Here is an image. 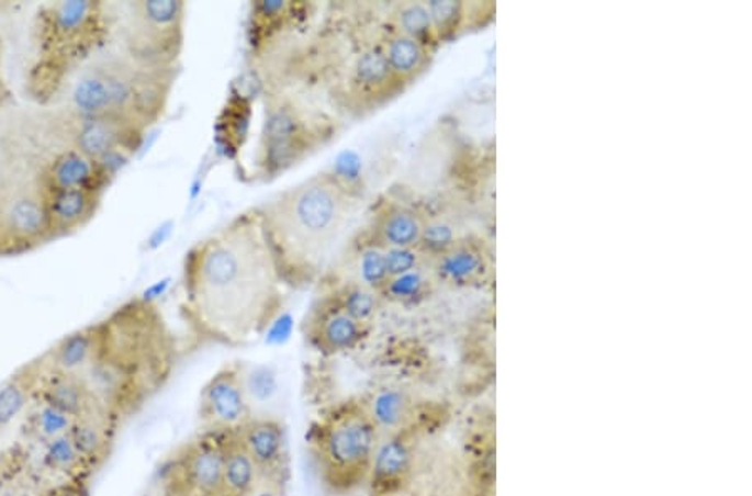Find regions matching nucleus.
<instances>
[{"instance_id":"11","label":"nucleus","mask_w":752,"mask_h":496,"mask_svg":"<svg viewBox=\"0 0 752 496\" xmlns=\"http://www.w3.org/2000/svg\"><path fill=\"white\" fill-rule=\"evenodd\" d=\"M308 149V129L290 104H277L267 111L259 143V166L277 174L296 162Z\"/></svg>"},{"instance_id":"30","label":"nucleus","mask_w":752,"mask_h":496,"mask_svg":"<svg viewBox=\"0 0 752 496\" xmlns=\"http://www.w3.org/2000/svg\"><path fill=\"white\" fill-rule=\"evenodd\" d=\"M43 465L49 472L59 473L66 478H74V476H91V470L86 466L79 451L74 447L69 435L56 438L44 444Z\"/></svg>"},{"instance_id":"22","label":"nucleus","mask_w":752,"mask_h":496,"mask_svg":"<svg viewBox=\"0 0 752 496\" xmlns=\"http://www.w3.org/2000/svg\"><path fill=\"white\" fill-rule=\"evenodd\" d=\"M37 398L67 413L74 419L99 406L91 390L86 385L85 377L78 374L54 373L46 368L41 377Z\"/></svg>"},{"instance_id":"36","label":"nucleus","mask_w":752,"mask_h":496,"mask_svg":"<svg viewBox=\"0 0 752 496\" xmlns=\"http://www.w3.org/2000/svg\"><path fill=\"white\" fill-rule=\"evenodd\" d=\"M385 252L386 273L390 278L402 277L420 268L422 255L418 248H389Z\"/></svg>"},{"instance_id":"26","label":"nucleus","mask_w":752,"mask_h":496,"mask_svg":"<svg viewBox=\"0 0 752 496\" xmlns=\"http://www.w3.org/2000/svg\"><path fill=\"white\" fill-rule=\"evenodd\" d=\"M382 50L393 78L400 84L417 78L428 64V47L400 32L390 35Z\"/></svg>"},{"instance_id":"37","label":"nucleus","mask_w":752,"mask_h":496,"mask_svg":"<svg viewBox=\"0 0 752 496\" xmlns=\"http://www.w3.org/2000/svg\"><path fill=\"white\" fill-rule=\"evenodd\" d=\"M89 480L91 476H74V478L63 480L57 485L50 486L41 496H89Z\"/></svg>"},{"instance_id":"25","label":"nucleus","mask_w":752,"mask_h":496,"mask_svg":"<svg viewBox=\"0 0 752 496\" xmlns=\"http://www.w3.org/2000/svg\"><path fill=\"white\" fill-rule=\"evenodd\" d=\"M395 84H400V82L393 78L382 49L364 50L355 60L350 89L357 98L363 99V101L379 98Z\"/></svg>"},{"instance_id":"24","label":"nucleus","mask_w":752,"mask_h":496,"mask_svg":"<svg viewBox=\"0 0 752 496\" xmlns=\"http://www.w3.org/2000/svg\"><path fill=\"white\" fill-rule=\"evenodd\" d=\"M363 405L382 437L408 430L415 412V403L408 393L396 388L380 390L363 402Z\"/></svg>"},{"instance_id":"8","label":"nucleus","mask_w":752,"mask_h":496,"mask_svg":"<svg viewBox=\"0 0 752 496\" xmlns=\"http://www.w3.org/2000/svg\"><path fill=\"white\" fill-rule=\"evenodd\" d=\"M50 241L46 200L40 184L0 185V258L22 256Z\"/></svg>"},{"instance_id":"13","label":"nucleus","mask_w":752,"mask_h":496,"mask_svg":"<svg viewBox=\"0 0 752 496\" xmlns=\"http://www.w3.org/2000/svg\"><path fill=\"white\" fill-rule=\"evenodd\" d=\"M144 133L143 127L114 117L78 120L70 147L105 168V162L133 153L143 140Z\"/></svg>"},{"instance_id":"28","label":"nucleus","mask_w":752,"mask_h":496,"mask_svg":"<svg viewBox=\"0 0 752 496\" xmlns=\"http://www.w3.org/2000/svg\"><path fill=\"white\" fill-rule=\"evenodd\" d=\"M24 418L29 437L43 444L69 433L74 424V418H70L67 413L54 408L37 396Z\"/></svg>"},{"instance_id":"2","label":"nucleus","mask_w":752,"mask_h":496,"mask_svg":"<svg viewBox=\"0 0 752 496\" xmlns=\"http://www.w3.org/2000/svg\"><path fill=\"white\" fill-rule=\"evenodd\" d=\"M360 206V191L335 172H319L256 207L284 284L322 281Z\"/></svg>"},{"instance_id":"29","label":"nucleus","mask_w":752,"mask_h":496,"mask_svg":"<svg viewBox=\"0 0 752 496\" xmlns=\"http://www.w3.org/2000/svg\"><path fill=\"white\" fill-rule=\"evenodd\" d=\"M329 296L335 300V303L344 309L347 315L363 325H370L373 316L377 315L380 308L379 291L371 290L358 281L341 284L336 288Z\"/></svg>"},{"instance_id":"38","label":"nucleus","mask_w":752,"mask_h":496,"mask_svg":"<svg viewBox=\"0 0 752 496\" xmlns=\"http://www.w3.org/2000/svg\"><path fill=\"white\" fill-rule=\"evenodd\" d=\"M287 478L280 476H261L258 485L246 496H284Z\"/></svg>"},{"instance_id":"5","label":"nucleus","mask_w":752,"mask_h":496,"mask_svg":"<svg viewBox=\"0 0 752 496\" xmlns=\"http://www.w3.org/2000/svg\"><path fill=\"white\" fill-rule=\"evenodd\" d=\"M380 440L382 433L363 402L328 409L310 433V453L323 489L333 496H350L367 488Z\"/></svg>"},{"instance_id":"17","label":"nucleus","mask_w":752,"mask_h":496,"mask_svg":"<svg viewBox=\"0 0 752 496\" xmlns=\"http://www.w3.org/2000/svg\"><path fill=\"white\" fill-rule=\"evenodd\" d=\"M120 424V418L105 412L101 406H96L74 419L67 435L92 473L101 469L111 454Z\"/></svg>"},{"instance_id":"31","label":"nucleus","mask_w":752,"mask_h":496,"mask_svg":"<svg viewBox=\"0 0 752 496\" xmlns=\"http://www.w3.org/2000/svg\"><path fill=\"white\" fill-rule=\"evenodd\" d=\"M396 25L400 34L408 35L425 46L438 41L430 11L424 2H408L402 5L396 12Z\"/></svg>"},{"instance_id":"12","label":"nucleus","mask_w":752,"mask_h":496,"mask_svg":"<svg viewBox=\"0 0 752 496\" xmlns=\"http://www.w3.org/2000/svg\"><path fill=\"white\" fill-rule=\"evenodd\" d=\"M367 336L368 325L347 315L329 294L316 304L305 322L310 347L328 357L357 350Z\"/></svg>"},{"instance_id":"27","label":"nucleus","mask_w":752,"mask_h":496,"mask_svg":"<svg viewBox=\"0 0 752 496\" xmlns=\"http://www.w3.org/2000/svg\"><path fill=\"white\" fill-rule=\"evenodd\" d=\"M434 270L438 280L444 283L469 284L482 277L485 258L473 246L457 243L453 248L438 256Z\"/></svg>"},{"instance_id":"18","label":"nucleus","mask_w":752,"mask_h":496,"mask_svg":"<svg viewBox=\"0 0 752 496\" xmlns=\"http://www.w3.org/2000/svg\"><path fill=\"white\" fill-rule=\"evenodd\" d=\"M104 179V166L69 147L46 166L37 184L43 193H54L66 189H101Z\"/></svg>"},{"instance_id":"14","label":"nucleus","mask_w":752,"mask_h":496,"mask_svg":"<svg viewBox=\"0 0 752 496\" xmlns=\"http://www.w3.org/2000/svg\"><path fill=\"white\" fill-rule=\"evenodd\" d=\"M415 466L412 431L385 435L374 451L367 488L371 496H396L405 489Z\"/></svg>"},{"instance_id":"16","label":"nucleus","mask_w":752,"mask_h":496,"mask_svg":"<svg viewBox=\"0 0 752 496\" xmlns=\"http://www.w3.org/2000/svg\"><path fill=\"white\" fill-rule=\"evenodd\" d=\"M101 193L102 189H66L44 193L53 241L88 226L101 206Z\"/></svg>"},{"instance_id":"20","label":"nucleus","mask_w":752,"mask_h":496,"mask_svg":"<svg viewBox=\"0 0 752 496\" xmlns=\"http://www.w3.org/2000/svg\"><path fill=\"white\" fill-rule=\"evenodd\" d=\"M44 374L43 358L29 361L0 385V437L27 415Z\"/></svg>"},{"instance_id":"21","label":"nucleus","mask_w":752,"mask_h":496,"mask_svg":"<svg viewBox=\"0 0 752 496\" xmlns=\"http://www.w3.org/2000/svg\"><path fill=\"white\" fill-rule=\"evenodd\" d=\"M98 347L99 323H96L64 336L41 358L46 370L81 376L94 361Z\"/></svg>"},{"instance_id":"10","label":"nucleus","mask_w":752,"mask_h":496,"mask_svg":"<svg viewBox=\"0 0 752 496\" xmlns=\"http://www.w3.org/2000/svg\"><path fill=\"white\" fill-rule=\"evenodd\" d=\"M200 416L207 431L235 433L251 418L242 368L224 367L201 390Z\"/></svg>"},{"instance_id":"15","label":"nucleus","mask_w":752,"mask_h":496,"mask_svg":"<svg viewBox=\"0 0 752 496\" xmlns=\"http://www.w3.org/2000/svg\"><path fill=\"white\" fill-rule=\"evenodd\" d=\"M236 435L251 454L261 476L287 478L288 440L287 430L280 419L251 416Z\"/></svg>"},{"instance_id":"3","label":"nucleus","mask_w":752,"mask_h":496,"mask_svg":"<svg viewBox=\"0 0 752 496\" xmlns=\"http://www.w3.org/2000/svg\"><path fill=\"white\" fill-rule=\"evenodd\" d=\"M176 345L158 306L137 297L99 322V347L81 374L96 403L123 419L162 388Z\"/></svg>"},{"instance_id":"34","label":"nucleus","mask_w":752,"mask_h":496,"mask_svg":"<svg viewBox=\"0 0 752 496\" xmlns=\"http://www.w3.org/2000/svg\"><path fill=\"white\" fill-rule=\"evenodd\" d=\"M427 8L430 11L431 22H434L435 34H437L438 41L448 40V37L456 34L463 18L462 2L431 0V2H428Z\"/></svg>"},{"instance_id":"32","label":"nucleus","mask_w":752,"mask_h":496,"mask_svg":"<svg viewBox=\"0 0 752 496\" xmlns=\"http://www.w3.org/2000/svg\"><path fill=\"white\" fill-rule=\"evenodd\" d=\"M425 293H427V280L418 268L412 273L390 278L379 294L395 303H415L424 297Z\"/></svg>"},{"instance_id":"19","label":"nucleus","mask_w":752,"mask_h":496,"mask_svg":"<svg viewBox=\"0 0 752 496\" xmlns=\"http://www.w3.org/2000/svg\"><path fill=\"white\" fill-rule=\"evenodd\" d=\"M425 221L403 204H385L374 214L368 245L389 248H418Z\"/></svg>"},{"instance_id":"35","label":"nucleus","mask_w":752,"mask_h":496,"mask_svg":"<svg viewBox=\"0 0 752 496\" xmlns=\"http://www.w3.org/2000/svg\"><path fill=\"white\" fill-rule=\"evenodd\" d=\"M457 245L456 232L450 224L444 223V221H431V223H425L424 233H422L420 243H418V249H420L424 255H431L435 258L447 252L448 249L453 248Z\"/></svg>"},{"instance_id":"1","label":"nucleus","mask_w":752,"mask_h":496,"mask_svg":"<svg viewBox=\"0 0 752 496\" xmlns=\"http://www.w3.org/2000/svg\"><path fill=\"white\" fill-rule=\"evenodd\" d=\"M284 288L261 217L251 207L186 252L182 312L198 335L238 347L277 322Z\"/></svg>"},{"instance_id":"7","label":"nucleus","mask_w":752,"mask_h":496,"mask_svg":"<svg viewBox=\"0 0 752 496\" xmlns=\"http://www.w3.org/2000/svg\"><path fill=\"white\" fill-rule=\"evenodd\" d=\"M105 27L104 5L99 2H56L41 12L37 44L50 59H79L101 43Z\"/></svg>"},{"instance_id":"6","label":"nucleus","mask_w":752,"mask_h":496,"mask_svg":"<svg viewBox=\"0 0 752 496\" xmlns=\"http://www.w3.org/2000/svg\"><path fill=\"white\" fill-rule=\"evenodd\" d=\"M127 57L143 66L172 70L186 40V5L179 0L131 2L124 19Z\"/></svg>"},{"instance_id":"4","label":"nucleus","mask_w":752,"mask_h":496,"mask_svg":"<svg viewBox=\"0 0 752 496\" xmlns=\"http://www.w3.org/2000/svg\"><path fill=\"white\" fill-rule=\"evenodd\" d=\"M171 86L172 70L108 57L81 70L70 89V109L78 120L114 117L146 131L162 116Z\"/></svg>"},{"instance_id":"9","label":"nucleus","mask_w":752,"mask_h":496,"mask_svg":"<svg viewBox=\"0 0 752 496\" xmlns=\"http://www.w3.org/2000/svg\"><path fill=\"white\" fill-rule=\"evenodd\" d=\"M224 435L207 431L176 454L166 472L172 496H224Z\"/></svg>"},{"instance_id":"23","label":"nucleus","mask_w":752,"mask_h":496,"mask_svg":"<svg viewBox=\"0 0 752 496\" xmlns=\"http://www.w3.org/2000/svg\"><path fill=\"white\" fill-rule=\"evenodd\" d=\"M261 480V472L239 440L238 435H224V496H246Z\"/></svg>"},{"instance_id":"33","label":"nucleus","mask_w":752,"mask_h":496,"mask_svg":"<svg viewBox=\"0 0 752 496\" xmlns=\"http://www.w3.org/2000/svg\"><path fill=\"white\" fill-rule=\"evenodd\" d=\"M358 270H360V280L358 283L371 288V290L379 291L385 286L389 281V273H386L385 252L379 246L367 245L360 255V262H358Z\"/></svg>"}]
</instances>
